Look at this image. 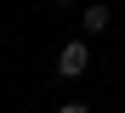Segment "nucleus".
I'll return each mask as SVG.
<instances>
[{"mask_svg": "<svg viewBox=\"0 0 125 113\" xmlns=\"http://www.w3.org/2000/svg\"><path fill=\"white\" fill-rule=\"evenodd\" d=\"M85 68H91V45H85V40H68V45L57 51V74H62V79H80Z\"/></svg>", "mask_w": 125, "mask_h": 113, "instance_id": "obj_1", "label": "nucleus"}, {"mask_svg": "<svg viewBox=\"0 0 125 113\" xmlns=\"http://www.w3.org/2000/svg\"><path fill=\"white\" fill-rule=\"evenodd\" d=\"M80 28H85V34H102V28H108V6H85V11H80Z\"/></svg>", "mask_w": 125, "mask_h": 113, "instance_id": "obj_2", "label": "nucleus"}, {"mask_svg": "<svg viewBox=\"0 0 125 113\" xmlns=\"http://www.w3.org/2000/svg\"><path fill=\"white\" fill-rule=\"evenodd\" d=\"M57 113H91V107H85V102H62Z\"/></svg>", "mask_w": 125, "mask_h": 113, "instance_id": "obj_3", "label": "nucleus"}, {"mask_svg": "<svg viewBox=\"0 0 125 113\" xmlns=\"http://www.w3.org/2000/svg\"><path fill=\"white\" fill-rule=\"evenodd\" d=\"M57 6H74V0H57Z\"/></svg>", "mask_w": 125, "mask_h": 113, "instance_id": "obj_4", "label": "nucleus"}]
</instances>
